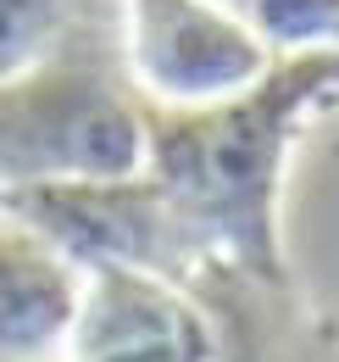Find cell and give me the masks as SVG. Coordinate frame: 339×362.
I'll list each match as a JSON object with an SVG mask.
<instances>
[{"label":"cell","mask_w":339,"mask_h":362,"mask_svg":"<svg viewBox=\"0 0 339 362\" xmlns=\"http://www.w3.org/2000/svg\"><path fill=\"white\" fill-rule=\"evenodd\" d=\"M339 95V50L278 56L256 90L201 112L145 106V179L212 257L290 279L284 173L300 129Z\"/></svg>","instance_id":"cell-1"},{"label":"cell","mask_w":339,"mask_h":362,"mask_svg":"<svg viewBox=\"0 0 339 362\" xmlns=\"http://www.w3.org/2000/svg\"><path fill=\"white\" fill-rule=\"evenodd\" d=\"M145 173V100L128 78L123 6H73L61 40L0 84V195L128 184Z\"/></svg>","instance_id":"cell-2"},{"label":"cell","mask_w":339,"mask_h":362,"mask_svg":"<svg viewBox=\"0 0 339 362\" xmlns=\"http://www.w3.org/2000/svg\"><path fill=\"white\" fill-rule=\"evenodd\" d=\"M123 56L139 100L162 112L222 106L256 90L278 62L234 6H184V0L123 6Z\"/></svg>","instance_id":"cell-3"},{"label":"cell","mask_w":339,"mask_h":362,"mask_svg":"<svg viewBox=\"0 0 339 362\" xmlns=\"http://www.w3.org/2000/svg\"><path fill=\"white\" fill-rule=\"evenodd\" d=\"M61 362H222L212 313L172 279L89 262Z\"/></svg>","instance_id":"cell-4"},{"label":"cell","mask_w":339,"mask_h":362,"mask_svg":"<svg viewBox=\"0 0 339 362\" xmlns=\"http://www.w3.org/2000/svg\"><path fill=\"white\" fill-rule=\"evenodd\" d=\"M178 290H189L217 323L222 362H339V329L290 279H261L206 257Z\"/></svg>","instance_id":"cell-5"},{"label":"cell","mask_w":339,"mask_h":362,"mask_svg":"<svg viewBox=\"0 0 339 362\" xmlns=\"http://www.w3.org/2000/svg\"><path fill=\"white\" fill-rule=\"evenodd\" d=\"M84 268L0 218V362H61V340L78 313Z\"/></svg>","instance_id":"cell-6"},{"label":"cell","mask_w":339,"mask_h":362,"mask_svg":"<svg viewBox=\"0 0 339 362\" xmlns=\"http://www.w3.org/2000/svg\"><path fill=\"white\" fill-rule=\"evenodd\" d=\"M234 11L273 56L339 50V0H251Z\"/></svg>","instance_id":"cell-7"},{"label":"cell","mask_w":339,"mask_h":362,"mask_svg":"<svg viewBox=\"0 0 339 362\" xmlns=\"http://www.w3.org/2000/svg\"><path fill=\"white\" fill-rule=\"evenodd\" d=\"M73 6H0V84L28 73L61 40Z\"/></svg>","instance_id":"cell-8"}]
</instances>
